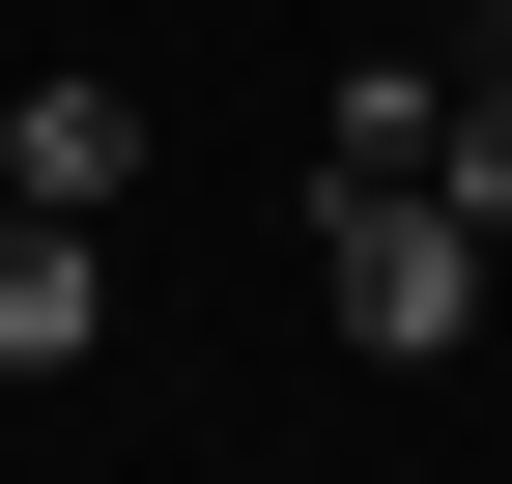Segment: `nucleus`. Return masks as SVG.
Returning <instances> with one entry per match:
<instances>
[{
  "instance_id": "1",
  "label": "nucleus",
  "mask_w": 512,
  "mask_h": 484,
  "mask_svg": "<svg viewBox=\"0 0 512 484\" xmlns=\"http://www.w3.org/2000/svg\"><path fill=\"white\" fill-rule=\"evenodd\" d=\"M484 285H512V257L427 200V171H342V200H313V314H342L370 371H456V342H484Z\"/></svg>"
},
{
  "instance_id": "2",
  "label": "nucleus",
  "mask_w": 512,
  "mask_h": 484,
  "mask_svg": "<svg viewBox=\"0 0 512 484\" xmlns=\"http://www.w3.org/2000/svg\"><path fill=\"white\" fill-rule=\"evenodd\" d=\"M114 342V257H86V200H0V371H86Z\"/></svg>"
},
{
  "instance_id": "3",
  "label": "nucleus",
  "mask_w": 512,
  "mask_h": 484,
  "mask_svg": "<svg viewBox=\"0 0 512 484\" xmlns=\"http://www.w3.org/2000/svg\"><path fill=\"white\" fill-rule=\"evenodd\" d=\"M0 200H143V86H29L0 114Z\"/></svg>"
},
{
  "instance_id": "4",
  "label": "nucleus",
  "mask_w": 512,
  "mask_h": 484,
  "mask_svg": "<svg viewBox=\"0 0 512 484\" xmlns=\"http://www.w3.org/2000/svg\"><path fill=\"white\" fill-rule=\"evenodd\" d=\"M427 200H456L484 257H512V57H484V86H456V143H427Z\"/></svg>"
},
{
  "instance_id": "5",
  "label": "nucleus",
  "mask_w": 512,
  "mask_h": 484,
  "mask_svg": "<svg viewBox=\"0 0 512 484\" xmlns=\"http://www.w3.org/2000/svg\"><path fill=\"white\" fill-rule=\"evenodd\" d=\"M484 57H512V0H484Z\"/></svg>"
}]
</instances>
